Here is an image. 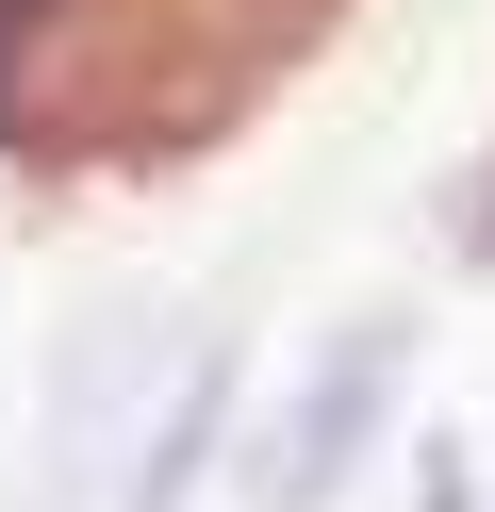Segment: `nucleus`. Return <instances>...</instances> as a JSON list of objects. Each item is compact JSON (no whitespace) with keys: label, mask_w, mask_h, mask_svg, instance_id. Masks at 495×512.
<instances>
[{"label":"nucleus","mask_w":495,"mask_h":512,"mask_svg":"<svg viewBox=\"0 0 495 512\" xmlns=\"http://www.w3.org/2000/svg\"><path fill=\"white\" fill-rule=\"evenodd\" d=\"M380 413H396V331L363 314V331H347V347H330V364L248 430V512H314V496H347L363 446H380Z\"/></svg>","instance_id":"obj_1"},{"label":"nucleus","mask_w":495,"mask_h":512,"mask_svg":"<svg viewBox=\"0 0 495 512\" xmlns=\"http://www.w3.org/2000/svg\"><path fill=\"white\" fill-rule=\"evenodd\" d=\"M182 364H198L182 314H149V298L99 314V331L50 364V496H66V479H116V430H132V413H165V380H182Z\"/></svg>","instance_id":"obj_2"},{"label":"nucleus","mask_w":495,"mask_h":512,"mask_svg":"<svg viewBox=\"0 0 495 512\" xmlns=\"http://www.w3.org/2000/svg\"><path fill=\"white\" fill-rule=\"evenodd\" d=\"M413 512H479V496H462V463H446V479H429V496H413Z\"/></svg>","instance_id":"obj_3"}]
</instances>
